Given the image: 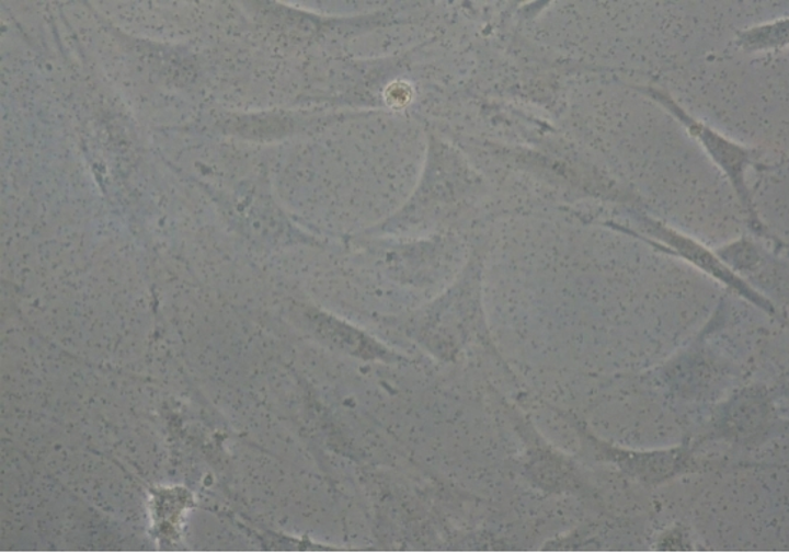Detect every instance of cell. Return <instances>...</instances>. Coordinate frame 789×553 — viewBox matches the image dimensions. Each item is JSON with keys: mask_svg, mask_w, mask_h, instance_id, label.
<instances>
[{"mask_svg": "<svg viewBox=\"0 0 789 553\" xmlns=\"http://www.w3.org/2000/svg\"><path fill=\"white\" fill-rule=\"evenodd\" d=\"M648 230L652 232V234H655L658 239L666 241L672 247L678 250L679 253L685 255L690 262L712 273L713 276L721 278V280L728 283V285H736L737 287L744 288V285L737 281L728 269L723 268L722 264H719L718 260L713 258L711 253L700 247L694 240L686 239V237L678 234V232L670 229V227L662 226L655 221H648Z\"/></svg>", "mask_w": 789, "mask_h": 553, "instance_id": "2", "label": "cell"}, {"mask_svg": "<svg viewBox=\"0 0 789 553\" xmlns=\"http://www.w3.org/2000/svg\"><path fill=\"white\" fill-rule=\"evenodd\" d=\"M788 44V18L764 23L737 34V45L748 53L784 48Z\"/></svg>", "mask_w": 789, "mask_h": 553, "instance_id": "3", "label": "cell"}, {"mask_svg": "<svg viewBox=\"0 0 789 553\" xmlns=\"http://www.w3.org/2000/svg\"><path fill=\"white\" fill-rule=\"evenodd\" d=\"M647 95L653 97L656 102H660L664 108L670 111L676 119L686 128L704 150L707 151L708 155L712 158V161L725 172L728 178H730L732 187H734L737 198L741 199L742 206L746 208L751 214L754 211L753 198H751V192L748 185H746L745 175L746 170L754 164V152L741 143L732 141V139L725 137V135L719 134L716 129L708 127L704 123H700L693 115L686 113L679 104H676L674 97L667 95L666 92L661 90H653V88H645L641 90Z\"/></svg>", "mask_w": 789, "mask_h": 553, "instance_id": "1", "label": "cell"}]
</instances>
